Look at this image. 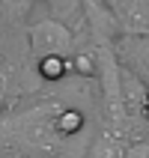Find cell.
Returning a JSON list of instances; mask_svg holds the SVG:
<instances>
[{
	"mask_svg": "<svg viewBox=\"0 0 149 158\" xmlns=\"http://www.w3.org/2000/svg\"><path fill=\"white\" fill-rule=\"evenodd\" d=\"M30 48L42 60L45 57H63L66 51H72V33L63 21H54V18L39 21L30 30Z\"/></svg>",
	"mask_w": 149,
	"mask_h": 158,
	"instance_id": "6da1fadb",
	"label": "cell"
},
{
	"mask_svg": "<svg viewBox=\"0 0 149 158\" xmlns=\"http://www.w3.org/2000/svg\"><path fill=\"white\" fill-rule=\"evenodd\" d=\"M116 60L122 69H128L134 78L149 89V33L143 36H122L114 48Z\"/></svg>",
	"mask_w": 149,
	"mask_h": 158,
	"instance_id": "7a4b0ae2",
	"label": "cell"
},
{
	"mask_svg": "<svg viewBox=\"0 0 149 158\" xmlns=\"http://www.w3.org/2000/svg\"><path fill=\"white\" fill-rule=\"evenodd\" d=\"M110 6L128 36L149 33V0H110Z\"/></svg>",
	"mask_w": 149,
	"mask_h": 158,
	"instance_id": "3957f363",
	"label": "cell"
},
{
	"mask_svg": "<svg viewBox=\"0 0 149 158\" xmlns=\"http://www.w3.org/2000/svg\"><path fill=\"white\" fill-rule=\"evenodd\" d=\"M87 158H125V146H122V140H119V134L116 131L98 134Z\"/></svg>",
	"mask_w": 149,
	"mask_h": 158,
	"instance_id": "277c9868",
	"label": "cell"
},
{
	"mask_svg": "<svg viewBox=\"0 0 149 158\" xmlns=\"http://www.w3.org/2000/svg\"><path fill=\"white\" fill-rule=\"evenodd\" d=\"M33 0H0V15L6 21H21L24 15H30Z\"/></svg>",
	"mask_w": 149,
	"mask_h": 158,
	"instance_id": "5b68a950",
	"label": "cell"
},
{
	"mask_svg": "<svg viewBox=\"0 0 149 158\" xmlns=\"http://www.w3.org/2000/svg\"><path fill=\"white\" fill-rule=\"evenodd\" d=\"M75 128H81V114L78 110H66V114L57 119V131L69 134V131H75Z\"/></svg>",
	"mask_w": 149,
	"mask_h": 158,
	"instance_id": "8992f818",
	"label": "cell"
},
{
	"mask_svg": "<svg viewBox=\"0 0 149 158\" xmlns=\"http://www.w3.org/2000/svg\"><path fill=\"white\" fill-rule=\"evenodd\" d=\"M42 75L45 78H60L63 75V57H45L42 60Z\"/></svg>",
	"mask_w": 149,
	"mask_h": 158,
	"instance_id": "52a82bcc",
	"label": "cell"
},
{
	"mask_svg": "<svg viewBox=\"0 0 149 158\" xmlns=\"http://www.w3.org/2000/svg\"><path fill=\"white\" fill-rule=\"evenodd\" d=\"M125 158H149V140H137L125 149Z\"/></svg>",
	"mask_w": 149,
	"mask_h": 158,
	"instance_id": "ba28073f",
	"label": "cell"
},
{
	"mask_svg": "<svg viewBox=\"0 0 149 158\" xmlns=\"http://www.w3.org/2000/svg\"><path fill=\"white\" fill-rule=\"evenodd\" d=\"M57 12H69V9H75V0H48Z\"/></svg>",
	"mask_w": 149,
	"mask_h": 158,
	"instance_id": "9c48e42d",
	"label": "cell"
},
{
	"mask_svg": "<svg viewBox=\"0 0 149 158\" xmlns=\"http://www.w3.org/2000/svg\"><path fill=\"white\" fill-rule=\"evenodd\" d=\"M140 116H146V119H149V93H146V98H143V107H140Z\"/></svg>",
	"mask_w": 149,
	"mask_h": 158,
	"instance_id": "30bf717a",
	"label": "cell"
}]
</instances>
